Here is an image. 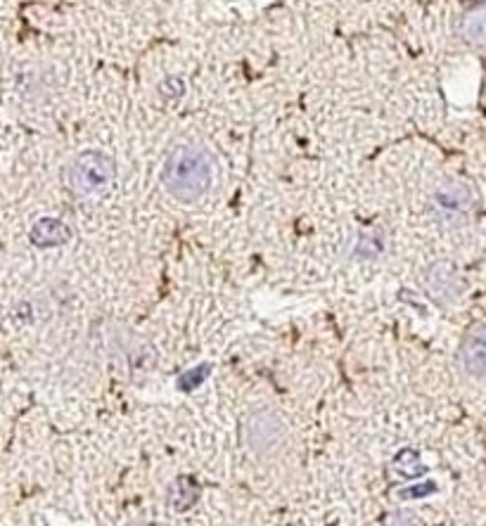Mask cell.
I'll list each match as a JSON object with an SVG mask.
<instances>
[{
  "label": "cell",
  "mask_w": 486,
  "mask_h": 526,
  "mask_svg": "<svg viewBox=\"0 0 486 526\" xmlns=\"http://www.w3.org/2000/svg\"><path fill=\"white\" fill-rule=\"evenodd\" d=\"M394 472L399 474L401 479H418L427 472V467L420 463V455L413 451V448H406L394 458Z\"/></svg>",
  "instance_id": "obj_10"
},
{
  "label": "cell",
  "mask_w": 486,
  "mask_h": 526,
  "mask_svg": "<svg viewBox=\"0 0 486 526\" xmlns=\"http://www.w3.org/2000/svg\"><path fill=\"white\" fill-rule=\"evenodd\" d=\"M460 365L470 377H486V325H477L460 344Z\"/></svg>",
  "instance_id": "obj_5"
},
{
  "label": "cell",
  "mask_w": 486,
  "mask_h": 526,
  "mask_svg": "<svg viewBox=\"0 0 486 526\" xmlns=\"http://www.w3.org/2000/svg\"><path fill=\"white\" fill-rule=\"evenodd\" d=\"M432 211L437 214L441 221H460L472 211V204H475V192L468 183L456 181V178H449V181H441L434 192L430 195Z\"/></svg>",
  "instance_id": "obj_3"
},
{
  "label": "cell",
  "mask_w": 486,
  "mask_h": 526,
  "mask_svg": "<svg viewBox=\"0 0 486 526\" xmlns=\"http://www.w3.org/2000/svg\"><path fill=\"white\" fill-rule=\"evenodd\" d=\"M460 36L470 43V46L486 48V8L470 12L460 24Z\"/></svg>",
  "instance_id": "obj_9"
},
{
  "label": "cell",
  "mask_w": 486,
  "mask_h": 526,
  "mask_svg": "<svg viewBox=\"0 0 486 526\" xmlns=\"http://www.w3.org/2000/svg\"><path fill=\"white\" fill-rule=\"evenodd\" d=\"M434 491H437V484H434V481H422V484H418V486H408V489L399 491V498H404V500L427 498Z\"/></svg>",
  "instance_id": "obj_13"
},
{
  "label": "cell",
  "mask_w": 486,
  "mask_h": 526,
  "mask_svg": "<svg viewBox=\"0 0 486 526\" xmlns=\"http://www.w3.org/2000/svg\"><path fill=\"white\" fill-rule=\"evenodd\" d=\"M382 249H385V235H382V230H366V233L358 235L354 252L358 259H375V256L382 254Z\"/></svg>",
  "instance_id": "obj_11"
},
{
  "label": "cell",
  "mask_w": 486,
  "mask_h": 526,
  "mask_svg": "<svg viewBox=\"0 0 486 526\" xmlns=\"http://www.w3.org/2000/svg\"><path fill=\"white\" fill-rule=\"evenodd\" d=\"M69 237H72V230H69L67 223L57 221V218H41L31 228V242L41 249L65 245Z\"/></svg>",
  "instance_id": "obj_7"
},
{
  "label": "cell",
  "mask_w": 486,
  "mask_h": 526,
  "mask_svg": "<svg viewBox=\"0 0 486 526\" xmlns=\"http://www.w3.org/2000/svg\"><path fill=\"white\" fill-rule=\"evenodd\" d=\"M245 434V444L257 453H271L283 444L285 439V425L271 410H257L245 420L242 427Z\"/></svg>",
  "instance_id": "obj_4"
},
{
  "label": "cell",
  "mask_w": 486,
  "mask_h": 526,
  "mask_svg": "<svg viewBox=\"0 0 486 526\" xmlns=\"http://www.w3.org/2000/svg\"><path fill=\"white\" fill-rule=\"evenodd\" d=\"M197 498H200V486L193 477H178L171 486L169 500L176 512H188L197 503Z\"/></svg>",
  "instance_id": "obj_8"
},
{
  "label": "cell",
  "mask_w": 486,
  "mask_h": 526,
  "mask_svg": "<svg viewBox=\"0 0 486 526\" xmlns=\"http://www.w3.org/2000/svg\"><path fill=\"white\" fill-rule=\"evenodd\" d=\"M214 178L209 152L197 143H183L171 150L164 164V185L176 200L195 202L207 195Z\"/></svg>",
  "instance_id": "obj_1"
},
{
  "label": "cell",
  "mask_w": 486,
  "mask_h": 526,
  "mask_svg": "<svg viewBox=\"0 0 486 526\" xmlns=\"http://www.w3.org/2000/svg\"><path fill=\"white\" fill-rule=\"evenodd\" d=\"M425 282H427V290H430L434 299L439 301L458 299L460 280L458 273L453 271L449 263H437V266H432L425 275Z\"/></svg>",
  "instance_id": "obj_6"
},
{
  "label": "cell",
  "mask_w": 486,
  "mask_h": 526,
  "mask_svg": "<svg viewBox=\"0 0 486 526\" xmlns=\"http://www.w3.org/2000/svg\"><path fill=\"white\" fill-rule=\"evenodd\" d=\"M114 176H117V166H114L112 157H107L105 152L88 150L69 164L67 183L76 195L91 197L95 192L105 190L114 181Z\"/></svg>",
  "instance_id": "obj_2"
},
{
  "label": "cell",
  "mask_w": 486,
  "mask_h": 526,
  "mask_svg": "<svg viewBox=\"0 0 486 526\" xmlns=\"http://www.w3.org/2000/svg\"><path fill=\"white\" fill-rule=\"evenodd\" d=\"M209 372H211L209 363L195 365L193 370L183 372V375L178 377V387H181L183 391H193V389L200 387V384H204V380H207V377H209Z\"/></svg>",
  "instance_id": "obj_12"
}]
</instances>
